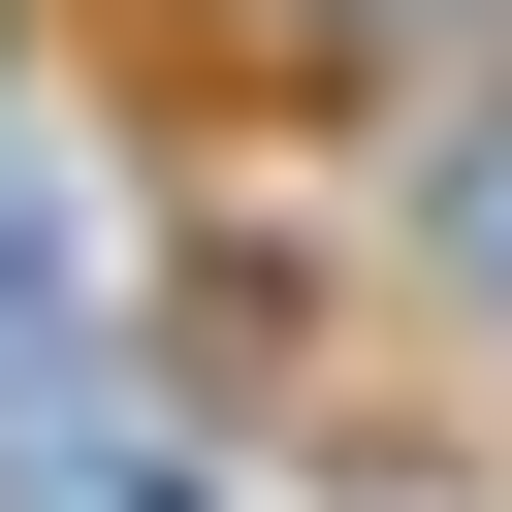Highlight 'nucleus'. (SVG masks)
I'll return each instance as SVG.
<instances>
[{"label": "nucleus", "instance_id": "1", "mask_svg": "<svg viewBox=\"0 0 512 512\" xmlns=\"http://www.w3.org/2000/svg\"><path fill=\"white\" fill-rule=\"evenodd\" d=\"M64 384H96V192H64L32 128H0V448H32Z\"/></svg>", "mask_w": 512, "mask_h": 512}, {"label": "nucleus", "instance_id": "2", "mask_svg": "<svg viewBox=\"0 0 512 512\" xmlns=\"http://www.w3.org/2000/svg\"><path fill=\"white\" fill-rule=\"evenodd\" d=\"M0 512H224V480H192L160 416H32V448H0Z\"/></svg>", "mask_w": 512, "mask_h": 512}, {"label": "nucleus", "instance_id": "3", "mask_svg": "<svg viewBox=\"0 0 512 512\" xmlns=\"http://www.w3.org/2000/svg\"><path fill=\"white\" fill-rule=\"evenodd\" d=\"M416 256H448V288H480V320H512V96H480V128H448V192H416Z\"/></svg>", "mask_w": 512, "mask_h": 512}, {"label": "nucleus", "instance_id": "4", "mask_svg": "<svg viewBox=\"0 0 512 512\" xmlns=\"http://www.w3.org/2000/svg\"><path fill=\"white\" fill-rule=\"evenodd\" d=\"M256 32H288V64H416L448 0H256Z\"/></svg>", "mask_w": 512, "mask_h": 512}]
</instances>
